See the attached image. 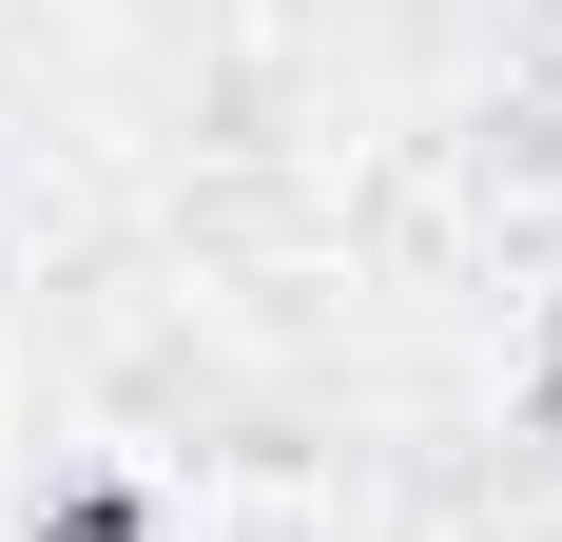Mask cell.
<instances>
[{
  "mask_svg": "<svg viewBox=\"0 0 562 542\" xmlns=\"http://www.w3.org/2000/svg\"><path fill=\"white\" fill-rule=\"evenodd\" d=\"M524 445H562V349H543V369H524Z\"/></svg>",
  "mask_w": 562,
  "mask_h": 542,
  "instance_id": "6da1fadb",
  "label": "cell"
}]
</instances>
